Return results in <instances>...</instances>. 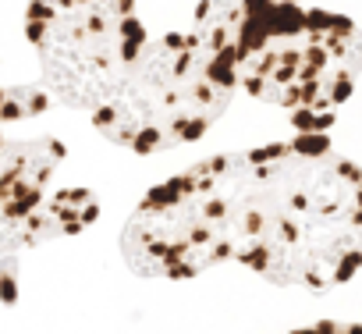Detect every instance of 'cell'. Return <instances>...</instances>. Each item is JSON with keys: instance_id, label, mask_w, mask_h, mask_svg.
<instances>
[{"instance_id": "obj_1", "label": "cell", "mask_w": 362, "mask_h": 334, "mask_svg": "<svg viewBox=\"0 0 362 334\" xmlns=\"http://www.w3.org/2000/svg\"><path fill=\"white\" fill-rule=\"evenodd\" d=\"M231 260L274 284L337 288L362 267V167L302 132L221 153Z\"/></svg>"}, {"instance_id": "obj_2", "label": "cell", "mask_w": 362, "mask_h": 334, "mask_svg": "<svg viewBox=\"0 0 362 334\" xmlns=\"http://www.w3.org/2000/svg\"><path fill=\"white\" fill-rule=\"evenodd\" d=\"M235 50L238 93L284 110L302 132H323L362 75V33L351 18L309 4H256L217 29Z\"/></svg>"}, {"instance_id": "obj_3", "label": "cell", "mask_w": 362, "mask_h": 334, "mask_svg": "<svg viewBox=\"0 0 362 334\" xmlns=\"http://www.w3.org/2000/svg\"><path fill=\"white\" fill-rule=\"evenodd\" d=\"M238 93L235 50L199 29L146 40L110 96L89 114L132 153H167L203 139Z\"/></svg>"}, {"instance_id": "obj_4", "label": "cell", "mask_w": 362, "mask_h": 334, "mask_svg": "<svg viewBox=\"0 0 362 334\" xmlns=\"http://www.w3.org/2000/svg\"><path fill=\"white\" fill-rule=\"evenodd\" d=\"M25 36L50 100L86 114L110 96L149 40L135 0H29Z\"/></svg>"}, {"instance_id": "obj_5", "label": "cell", "mask_w": 362, "mask_h": 334, "mask_svg": "<svg viewBox=\"0 0 362 334\" xmlns=\"http://www.w3.org/2000/svg\"><path fill=\"white\" fill-rule=\"evenodd\" d=\"M121 246L142 277L189 281L231 260L221 156H206L153 185L128 217Z\"/></svg>"}, {"instance_id": "obj_6", "label": "cell", "mask_w": 362, "mask_h": 334, "mask_svg": "<svg viewBox=\"0 0 362 334\" xmlns=\"http://www.w3.org/2000/svg\"><path fill=\"white\" fill-rule=\"evenodd\" d=\"M64 146L54 135H33L0 146V256L68 238L96 224L100 203L89 189H54Z\"/></svg>"}, {"instance_id": "obj_7", "label": "cell", "mask_w": 362, "mask_h": 334, "mask_svg": "<svg viewBox=\"0 0 362 334\" xmlns=\"http://www.w3.org/2000/svg\"><path fill=\"white\" fill-rule=\"evenodd\" d=\"M50 93L43 86H0V146H4V128L33 121L47 114Z\"/></svg>"}, {"instance_id": "obj_8", "label": "cell", "mask_w": 362, "mask_h": 334, "mask_svg": "<svg viewBox=\"0 0 362 334\" xmlns=\"http://www.w3.org/2000/svg\"><path fill=\"white\" fill-rule=\"evenodd\" d=\"M256 4H305V0H199L196 25H192V29H217V25L228 22L235 11L256 8Z\"/></svg>"}]
</instances>
